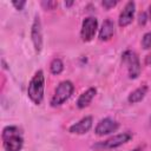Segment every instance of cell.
<instances>
[{
    "label": "cell",
    "mask_w": 151,
    "mask_h": 151,
    "mask_svg": "<svg viewBox=\"0 0 151 151\" xmlns=\"http://www.w3.org/2000/svg\"><path fill=\"white\" fill-rule=\"evenodd\" d=\"M41 5L45 6L47 9H52L54 6L58 5V2H55V1H47V2H41Z\"/></svg>",
    "instance_id": "19"
},
{
    "label": "cell",
    "mask_w": 151,
    "mask_h": 151,
    "mask_svg": "<svg viewBox=\"0 0 151 151\" xmlns=\"http://www.w3.org/2000/svg\"><path fill=\"white\" fill-rule=\"evenodd\" d=\"M119 127V123L116 122L112 118H104L101 120H99V123L97 124L94 132L98 136H106L110 134L112 132H116Z\"/></svg>",
    "instance_id": "8"
},
{
    "label": "cell",
    "mask_w": 151,
    "mask_h": 151,
    "mask_svg": "<svg viewBox=\"0 0 151 151\" xmlns=\"http://www.w3.org/2000/svg\"><path fill=\"white\" fill-rule=\"evenodd\" d=\"M73 4V1H68V2H65V6H71Z\"/></svg>",
    "instance_id": "21"
},
{
    "label": "cell",
    "mask_w": 151,
    "mask_h": 151,
    "mask_svg": "<svg viewBox=\"0 0 151 151\" xmlns=\"http://www.w3.org/2000/svg\"><path fill=\"white\" fill-rule=\"evenodd\" d=\"M130 151H142V147H136L133 150H130Z\"/></svg>",
    "instance_id": "22"
},
{
    "label": "cell",
    "mask_w": 151,
    "mask_h": 151,
    "mask_svg": "<svg viewBox=\"0 0 151 151\" xmlns=\"http://www.w3.org/2000/svg\"><path fill=\"white\" fill-rule=\"evenodd\" d=\"M44 90H45V77L41 70L37 71L32 77L28 87H27V96L28 98L35 104H41L44 99Z\"/></svg>",
    "instance_id": "2"
},
{
    "label": "cell",
    "mask_w": 151,
    "mask_h": 151,
    "mask_svg": "<svg viewBox=\"0 0 151 151\" xmlns=\"http://www.w3.org/2000/svg\"><path fill=\"white\" fill-rule=\"evenodd\" d=\"M114 34V22L111 19H105L101 28L99 29V40L100 41H106L109 39L112 38V35Z\"/></svg>",
    "instance_id": "11"
},
{
    "label": "cell",
    "mask_w": 151,
    "mask_h": 151,
    "mask_svg": "<svg viewBox=\"0 0 151 151\" xmlns=\"http://www.w3.org/2000/svg\"><path fill=\"white\" fill-rule=\"evenodd\" d=\"M134 11H136V4L134 1H127L124 6V8L122 9L119 18H118V25L120 27H126L127 25H130L133 20V15H134Z\"/></svg>",
    "instance_id": "9"
},
{
    "label": "cell",
    "mask_w": 151,
    "mask_h": 151,
    "mask_svg": "<svg viewBox=\"0 0 151 151\" xmlns=\"http://www.w3.org/2000/svg\"><path fill=\"white\" fill-rule=\"evenodd\" d=\"M149 18L151 19V5H150V7H149Z\"/></svg>",
    "instance_id": "23"
},
{
    "label": "cell",
    "mask_w": 151,
    "mask_h": 151,
    "mask_svg": "<svg viewBox=\"0 0 151 151\" xmlns=\"http://www.w3.org/2000/svg\"><path fill=\"white\" fill-rule=\"evenodd\" d=\"M2 145L5 151H21L24 139L20 130L17 126H6L1 133Z\"/></svg>",
    "instance_id": "1"
},
{
    "label": "cell",
    "mask_w": 151,
    "mask_h": 151,
    "mask_svg": "<svg viewBox=\"0 0 151 151\" xmlns=\"http://www.w3.org/2000/svg\"><path fill=\"white\" fill-rule=\"evenodd\" d=\"M96 93H97V90H96L94 87H90V88H87L86 91H84V92L79 96V98H78V100H77V107H78V109H85L86 106H88V104H90V103L92 101V99L94 98Z\"/></svg>",
    "instance_id": "12"
},
{
    "label": "cell",
    "mask_w": 151,
    "mask_h": 151,
    "mask_svg": "<svg viewBox=\"0 0 151 151\" xmlns=\"http://www.w3.org/2000/svg\"><path fill=\"white\" fill-rule=\"evenodd\" d=\"M122 61L127 68L129 78L130 79H137L140 74V71H142L138 55L133 51L127 50L122 54Z\"/></svg>",
    "instance_id": "3"
},
{
    "label": "cell",
    "mask_w": 151,
    "mask_h": 151,
    "mask_svg": "<svg viewBox=\"0 0 151 151\" xmlns=\"http://www.w3.org/2000/svg\"><path fill=\"white\" fill-rule=\"evenodd\" d=\"M92 123H93L92 117L86 116V117L81 118L79 122L71 125L68 131H70V133H73V134H84L90 131V129L92 127Z\"/></svg>",
    "instance_id": "10"
},
{
    "label": "cell",
    "mask_w": 151,
    "mask_h": 151,
    "mask_svg": "<svg viewBox=\"0 0 151 151\" xmlns=\"http://www.w3.org/2000/svg\"><path fill=\"white\" fill-rule=\"evenodd\" d=\"M12 5L15 7V9L21 11V9L24 8V6L26 5V1H25V0H20V1H12Z\"/></svg>",
    "instance_id": "18"
},
{
    "label": "cell",
    "mask_w": 151,
    "mask_h": 151,
    "mask_svg": "<svg viewBox=\"0 0 151 151\" xmlns=\"http://www.w3.org/2000/svg\"><path fill=\"white\" fill-rule=\"evenodd\" d=\"M73 90H74V86L70 80H64L59 83V85L54 91V94L51 98V106L55 107L64 104L71 97V94L73 93Z\"/></svg>",
    "instance_id": "4"
},
{
    "label": "cell",
    "mask_w": 151,
    "mask_h": 151,
    "mask_svg": "<svg viewBox=\"0 0 151 151\" xmlns=\"http://www.w3.org/2000/svg\"><path fill=\"white\" fill-rule=\"evenodd\" d=\"M142 46L145 50H150L151 48V32H147L143 35L142 38Z\"/></svg>",
    "instance_id": "15"
},
{
    "label": "cell",
    "mask_w": 151,
    "mask_h": 151,
    "mask_svg": "<svg viewBox=\"0 0 151 151\" xmlns=\"http://www.w3.org/2000/svg\"><path fill=\"white\" fill-rule=\"evenodd\" d=\"M63 70H64V64H63L61 59L54 58L51 61V64H50V71H51V73L57 76V74H60L63 72Z\"/></svg>",
    "instance_id": "14"
},
{
    "label": "cell",
    "mask_w": 151,
    "mask_h": 151,
    "mask_svg": "<svg viewBox=\"0 0 151 151\" xmlns=\"http://www.w3.org/2000/svg\"><path fill=\"white\" fill-rule=\"evenodd\" d=\"M145 64H151V54H147L146 58H145Z\"/></svg>",
    "instance_id": "20"
},
{
    "label": "cell",
    "mask_w": 151,
    "mask_h": 151,
    "mask_svg": "<svg viewBox=\"0 0 151 151\" xmlns=\"http://www.w3.org/2000/svg\"><path fill=\"white\" fill-rule=\"evenodd\" d=\"M31 38H32L35 53H40L42 48V29H41V21L39 15H35L33 20L32 28H31Z\"/></svg>",
    "instance_id": "7"
},
{
    "label": "cell",
    "mask_w": 151,
    "mask_h": 151,
    "mask_svg": "<svg viewBox=\"0 0 151 151\" xmlns=\"http://www.w3.org/2000/svg\"><path fill=\"white\" fill-rule=\"evenodd\" d=\"M98 28V20L93 17H87L83 20L81 29H80V38L83 41L87 42L94 38V34Z\"/></svg>",
    "instance_id": "5"
},
{
    "label": "cell",
    "mask_w": 151,
    "mask_h": 151,
    "mask_svg": "<svg viewBox=\"0 0 151 151\" xmlns=\"http://www.w3.org/2000/svg\"><path fill=\"white\" fill-rule=\"evenodd\" d=\"M146 21H147V14L145 12L139 13V15H138V22H139V25L144 26L146 24Z\"/></svg>",
    "instance_id": "17"
},
{
    "label": "cell",
    "mask_w": 151,
    "mask_h": 151,
    "mask_svg": "<svg viewBox=\"0 0 151 151\" xmlns=\"http://www.w3.org/2000/svg\"><path fill=\"white\" fill-rule=\"evenodd\" d=\"M147 93V86L146 85H142L139 86L138 88H136L134 91H132L129 97H127V101L130 104H136V103H139L140 100L144 99L145 94Z\"/></svg>",
    "instance_id": "13"
},
{
    "label": "cell",
    "mask_w": 151,
    "mask_h": 151,
    "mask_svg": "<svg viewBox=\"0 0 151 151\" xmlns=\"http://www.w3.org/2000/svg\"><path fill=\"white\" fill-rule=\"evenodd\" d=\"M117 4H118V1H116V0H104V1H101V5H103L106 9H110V8L114 7Z\"/></svg>",
    "instance_id": "16"
},
{
    "label": "cell",
    "mask_w": 151,
    "mask_h": 151,
    "mask_svg": "<svg viewBox=\"0 0 151 151\" xmlns=\"http://www.w3.org/2000/svg\"><path fill=\"white\" fill-rule=\"evenodd\" d=\"M132 138V134L130 132H123V133H118L106 140H104L100 144H96L93 145V147H101V149H116L125 143H127L130 139Z\"/></svg>",
    "instance_id": "6"
}]
</instances>
